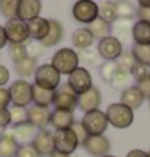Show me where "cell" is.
<instances>
[{
	"instance_id": "1",
	"label": "cell",
	"mask_w": 150,
	"mask_h": 157,
	"mask_svg": "<svg viewBox=\"0 0 150 157\" xmlns=\"http://www.w3.org/2000/svg\"><path fill=\"white\" fill-rule=\"evenodd\" d=\"M105 115H107L108 125H112L113 128H118V130H126L134 121V110L123 105L121 102L110 104L105 110Z\"/></svg>"
},
{
	"instance_id": "2",
	"label": "cell",
	"mask_w": 150,
	"mask_h": 157,
	"mask_svg": "<svg viewBox=\"0 0 150 157\" xmlns=\"http://www.w3.org/2000/svg\"><path fill=\"white\" fill-rule=\"evenodd\" d=\"M50 65L53 67L60 75H68V76H70L74 70L79 68L78 52L74 50V49H70V47L57 50L55 54H53V57H52Z\"/></svg>"
},
{
	"instance_id": "3",
	"label": "cell",
	"mask_w": 150,
	"mask_h": 157,
	"mask_svg": "<svg viewBox=\"0 0 150 157\" xmlns=\"http://www.w3.org/2000/svg\"><path fill=\"white\" fill-rule=\"evenodd\" d=\"M11 105L27 109L32 104V84L27 79H16L8 88Z\"/></svg>"
},
{
	"instance_id": "4",
	"label": "cell",
	"mask_w": 150,
	"mask_h": 157,
	"mask_svg": "<svg viewBox=\"0 0 150 157\" xmlns=\"http://www.w3.org/2000/svg\"><path fill=\"white\" fill-rule=\"evenodd\" d=\"M60 79H61V75L50 63L39 65L36 73H34V84L42 89H49L53 92L60 88Z\"/></svg>"
},
{
	"instance_id": "5",
	"label": "cell",
	"mask_w": 150,
	"mask_h": 157,
	"mask_svg": "<svg viewBox=\"0 0 150 157\" xmlns=\"http://www.w3.org/2000/svg\"><path fill=\"white\" fill-rule=\"evenodd\" d=\"M81 123H82L84 130H86V133H87L89 136L105 135V131H107V128H108L107 115H105V112H102L100 109L84 113V117H82V120H81Z\"/></svg>"
},
{
	"instance_id": "6",
	"label": "cell",
	"mask_w": 150,
	"mask_h": 157,
	"mask_svg": "<svg viewBox=\"0 0 150 157\" xmlns=\"http://www.w3.org/2000/svg\"><path fill=\"white\" fill-rule=\"evenodd\" d=\"M73 18L81 25H90L99 18V5L92 0H79L73 5Z\"/></svg>"
},
{
	"instance_id": "7",
	"label": "cell",
	"mask_w": 150,
	"mask_h": 157,
	"mask_svg": "<svg viewBox=\"0 0 150 157\" xmlns=\"http://www.w3.org/2000/svg\"><path fill=\"white\" fill-rule=\"evenodd\" d=\"M5 29V36L10 44H26L27 40L31 39L29 36V29H27V25L23 23L18 18L8 20L3 26Z\"/></svg>"
},
{
	"instance_id": "8",
	"label": "cell",
	"mask_w": 150,
	"mask_h": 157,
	"mask_svg": "<svg viewBox=\"0 0 150 157\" xmlns=\"http://www.w3.org/2000/svg\"><path fill=\"white\" fill-rule=\"evenodd\" d=\"M68 86H70V89L74 92L76 96H81L84 94L86 91H89L94 83H92V75L87 68L84 67H79L76 68L74 71L68 76Z\"/></svg>"
},
{
	"instance_id": "9",
	"label": "cell",
	"mask_w": 150,
	"mask_h": 157,
	"mask_svg": "<svg viewBox=\"0 0 150 157\" xmlns=\"http://www.w3.org/2000/svg\"><path fill=\"white\" fill-rule=\"evenodd\" d=\"M97 52H99L100 59H103L105 62H116L119 55L123 54V44L116 36H108L99 40Z\"/></svg>"
},
{
	"instance_id": "10",
	"label": "cell",
	"mask_w": 150,
	"mask_h": 157,
	"mask_svg": "<svg viewBox=\"0 0 150 157\" xmlns=\"http://www.w3.org/2000/svg\"><path fill=\"white\" fill-rule=\"evenodd\" d=\"M53 105L55 110L74 112V109L78 107V96L70 89L68 84H60V88L53 94Z\"/></svg>"
},
{
	"instance_id": "11",
	"label": "cell",
	"mask_w": 150,
	"mask_h": 157,
	"mask_svg": "<svg viewBox=\"0 0 150 157\" xmlns=\"http://www.w3.org/2000/svg\"><path fill=\"white\" fill-rule=\"evenodd\" d=\"M53 143H55V151L66 155H71L74 151L78 149L79 141L76 135L73 133V130H61L53 133Z\"/></svg>"
},
{
	"instance_id": "12",
	"label": "cell",
	"mask_w": 150,
	"mask_h": 157,
	"mask_svg": "<svg viewBox=\"0 0 150 157\" xmlns=\"http://www.w3.org/2000/svg\"><path fill=\"white\" fill-rule=\"evenodd\" d=\"M82 147L86 149V152L92 157H103L108 155L112 151V141L105 135L100 136H89L82 143Z\"/></svg>"
},
{
	"instance_id": "13",
	"label": "cell",
	"mask_w": 150,
	"mask_h": 157,
	"mask_svg": "<svg viewBox=\"0 0 150 157\" xmlns=\"http://www.w3.org/2000/svg\"><path fill=\"white\" fill-rule=\"evenodd\" d=\"M42 11V2L40 0H18V11L16 18L23 23H29L40 16Z\"/></svg>"
},
{
	"instance_id": "14",
	"label": "cell",
	"mask_w": 150,
	"mask_h": 157,
	"mask_svg": "<svg viewBox=\"0 0 150 157\" xmlns=\"http://www.w3.org/2000/svg\"><path fill=\"white\" fill-rule=\"evenodd\" d=\"M102 104V92L99 88L92 86L89 91H86L84 94L78 96V107L82 110L84 113L92 112V110H99Z\"/></svg>"
},
{
	"instance_id": "15",
	"label": "cell",
	"mask_w": 150,
	"mask_h": 157,
	"mask_svg": "<svg viewBox=\"0 0 150 157\" xmlns=\"http://www.w3.org/2000/svg\"><path fill=\"white\" fill-rule=\"evenodd\" d=\"M31 144L34 146V149L37 151L39 155H50L55 151L53 133H50L49 130H39Z\"/></svg>"
},
{
	"instance_id": "16",
	"label": "cell",
	"mask_w": 150,
	"mask_h": 157,
	"mask_svg": "<svg viewBox=\"0 0 150 157\" xmlns=\"http://www.w3.org/2000/svg\"><path fill=\"white\" fill-rule=\"evenodd\" d=\"M20 144L13 128H7L0 133V157H16Z\"/></svg>"
},
{
	"instance_id": "17",
	"label": "cell",
	"mask_w": 150,
	"mask_h": 157,
	"mask_svg": "<svg viewBox=\"0 0 150 157\" xmlns=\"http://www.w3.org/2000/svg\"><path fill=\"white\" fill-rule=\"evenodd\" d=\"M50 115L52 112L49 109H44L39 105L27 107V121L36 128H39V130H45L50 125Z\"/></svg>"
},
{
	"instance_id": "18",
	"label": "cell",
	"mask_w": 150,
	"mask_h": 157,
	"mask_svg": "<svg viewBox=\"0 0 150 157\" xmlns=\"http://www.w3.org/2000/svg\"><path fill=\"white\" fill-rule=\"evenodd\" d=\"M121 104L126 107H129L131 110H136V109H139L142 104H144V96L141 94V91L137 86H128V88H124L123 92H121Z\"/></svg>"
},
{
	"instance_id": "19",
	"label": "cell",
	"mask_w": 150,
	"mask_h": 157,
	"mask_svg": "<svg viewBox=\"0 0 150 157\" xmlns=\"http://www.w3.org/2000/svg\"><path fill=\"white\" fill-rule=\"evenodd\" d=\"M63 34H65V29H63V25L58 20H49V34L45 36V39L42 40V47L49 49V47H55L57 44H60V40L63 39Z\"/></svg>"
},
{
	"instance_id": "20",
	"label": "cell",
	"mask_w": 150,
	"mask_h": 157,
	"mask_svg": "<svg viewBox=\"0 0 150 157\" xmlns=\"http://www.w3.org/2000/svg\"><path fill=\"white\" fill-rule=\"evenodd\" d=\"M74 113L73 112H65V110H53L50 115V125L55 128V131L61 130H70L74 123Z\"/></svg>"
},
{
	"instance_id": "21",
	"label": "cell",
	"mask_w": 150,
	"mask_h": 157,
	"mask_svg": "<svg viewBox=\"0 0 150 157\" xmlns=\"http://www.w3.org/2000/svg\"><path fill=\"white\" fill-rule=\"evenodd\" d=\"M27 25V29H29V36L32 40H37V42H42L45 39V36L49 34V20L42 18V16H39V18L32 20L29 23H26Z\"/></svg>"
},
{
	"instance_id": "22",
	"label": "cell",
	"mask_w": 150,
	"mask_h": 157,
	"mask_svg": "<svg viewBox=\"0 0 150 157\" xmlns=\"http://www.w3.org/2000/svg\"><path fill=\"white\" fill-rule=\"evenodd\" d=\"M131 36L134 39V44H139V45L150 44V23L139 21V20L132 23Z\"/></svg>"
},
{
	"instance_id": "23",
	"label": "cell",
	"mask_w": 150,
	"mask_h": 157,
	"mask_svg": "<svg viewBox=\"0 0 150 157\" xmlns=\"http://www.w3.org/2000/svg\"><path fill=\"white\" fill-rule=\"evenodd\" d=\"M94 36L90 34V31L87 28H79L73 33L71 36V42H73V47H76L79 52L81 50H86V49H90L92 44H94Z\"/></svg>"
},
{
	"instance_id": "24",
	"label": "cell",
	"mask_w": 150,
	"mask_h": 157,
	"mask_svg": "<svg viewBox=\"0 0 150 157\" xmlns=\"http://www.w3.org/2000/svg\"><path fill=\"white\" fill-rule=\"evenodd\" d=\"M15 65V73L21 76V79H26L29 76H34V73H36L37 70V59H32V57L27 55L26 59H23L21 62L18 63H13Z\"/></svg>"
},
{
	"instance_id": "25",
	"label": "cell",
	"mask_w": 150,
	"mask_h": 157,
	"mask_svg": "<svg viewBox=\"0 0 150 157\" xmlns=\"http://www.w3.org/2000/svg\"><path fill=\"white\" fill-rule=\"evenodd\" d=\"M53 94H55L53 91L42 89V88H39V86L32 84V102H34V105L49 109V105L53 104Z\"/></svg>"
},
{
	"instance_id": "26",
	"label": "cell",
	"mask_w": 150,
	"mask_h": 157,
	"mask_svg": "<svg viewBox=\"0 0 150 157\" xmlns=\"http://www.w3.org/2000/svg\"><path fill=\"white\" fill-rule=\"evenodd\" d=\"M87 29L90 31L92 36H94V39H99V40L112 36V31H113L112 25H108V23H105L100 18H97L94 23H90V25L87 26Z\"/></svg>"
},
{
	"instance_id": "27",
	"label": "cell",
	"mask_w": 150,
	"mask_h": 157,
	"mask_svg": "<svg viewBox=\"0 0 150 157\" xmlns=\"http://www.w3.org/2000/svg\"><path fill=\"white\" fill-rule=\"evenodd\" d=\"M99 18L108 25H113L118 20V7L116 2H103L99 7Z\"/></svg>"
},
{
	"instance_id": "28",
	"label": "cell",
	"mask_w": 150,
	"mask_h": 157,
	"mask_svg": "<svg viewBox=\"0 0 150 157\" xmlns=\"http://www.w3.org/2000/svg\"><path fill=\"white\" fill-rule=\"evenodd\" d=\"M129 75H131V78L139 84V83H142V81H145L147 78H150V65L136 62L134 65H132Z\"/></svg>"
},
{
	"instance_id": "29",
	"label": "cell",
	"mask_w": 150,
	"mask_h": 157,
	"mask_svg": "<svg viewBox=\"0 0 150 157\" xmlns=\"http://www.w3.org/2000/svg\"><path fill=\"white\" fill-rule=\"evenodd\" d=\"M15 135H16V139H21V141H27V139H34V136H36L37 133V128L31 125L29 121H26V123L23 125H18L13 128Z\"/></svg>"
},
{
	"instance_id": "30",
	"label": "cell",
	"mask_w": 150,
	"mask_h": 157,
	"mask_svg": "<svg viewBox=\"0 0 150 157\" xmlns=\"http://www.w3.org/2000/svg\"><path fill=\"white\" fill-rule=\"evenodd\" d=\"M131 54H132V57H134L136 62L150 65V44H147V45L134 44V47H132Z\"/></svg>"
},
{
	"instance_id": "31",
	"label": "cell",
	"mask_w": 150,
	"mask_h": 157,
	"mask_svg": "<svg viewBox=\"0 0 150 157\" xmlns=\"http://www.w3.org/2000/svg\"><path fill=\"white\" fill-rule=\"evenodd\" d=\"M16 11H18V0H2L0 2V15L7 18V21L16 18Z\"/></svg>"
},
{
	"instance_id": "32",
	"label": "cell",
	"mask_w": 150,
	"mask_h": 157,
	"mask_svg": "<svg viewBox=\"0 0 150 157\" xmlns=\"http://www.w3.org/2000/svg\"><path fill=\"white\" fill-rule=\"evenodd\" d=\"M118 7V20H134L136 18V11L137 8H134V5L131 2H116Z\"/></svg>"
},
{
	"instance_id": "33",
	"label": "cell",
	"mask_w": 150,
	"mask_h": 157,
	"mask_svg": "<svg viewBox=\"0 0 150 157\" xmlns=\"http://www.w3.org/2000/svg\"><path fill=\"white\" fill-rule=\"evenodd\" d=\"M10 110V118H11V125L18 126V125H23L27 121V109H21V107H13L11 105Z\"/></svg>"
},
{
	"instance_id": "34",
	"label": "cell",
	"mask_w": 150,
	"mask_h": 157,
	"mask_svg": "<svg viewBox=\"0 0 150 157\" xmlns=\"http://www.w3.org/2000/svg\"><path fill=\"white\" fill-rule=\"evenodd\" d=\"M8 55L11 57L13 63H18L23 59H26V57H27L26 44H10L8 45Z\"/></svg>"
},
{
	"instance_id": "35",
	"label": "cell",
	"mask_w": 150,
	"mask_h": 157,
	"mask_svg": "<svg viewBox=\"0 0 150 157\" xmlns=\"http://www.w3.org/2000/svg\"><path fill=\"white\" fill-rule=\"evenodd\" d=\"M118 65H116V62H103L102 65H100V76L103 81H107V83H112V79L113 76L116 75L118 71Z\"/></svg>"
},
{
	"instance_id": "36",
	"label": "cell",
	"mask_w": 150,
	"mask_h": 157,
	"mask_svg": "<svg viewBox=\"0 0 150 157\" xmlns=\"http://www.w3.org/2000/svg\"><path fill=\"white\" fill-rule=\"evenodd\" d=\"M78 57H79V62H84L86 65H97V63H99V59H100L97 49H92V47L78 52Z\"/></svg>"
},
{
	"instance_id": "37",
	"label": "cell",
	"mask_w": 150,
	"mask_h": 157,
	"mask_svg": "<svg viewBox=\"0 0 150 157\" xmlns=\"http://www.w3.org/2000/svg\"><path fill=\"white\" fill-rule=\"evenodd\" d=\"M129 79H131V75L129 71H124V70H118L116 75L113 76L112 79V86L113 88H123L124 89V86H128L129 84Z\"/></svg>"
},
{
	"instance_id": "38",
	"label": "cell",
	"mask_w": 150,
	"mask_h": 157,
	"mask_svg": "<svg viewBox=\"0 0 150 157\" xmlns=\"http://www.w3.org/2000/svg\"><path fill=\"white\" fill-rule=\"evenodd\" d=\"M136 63L134 57H132L131 52H123V54L119 55V59L116 60V65L119 70H124V71H131L132 65Z\"/></svg>"
},
{
	"instance_id": "39",
	"label": "cell",
	"mask_w": 150,
	"mask_h": 157,
	"mask_svg": "<svg viewBox=\"0 0 150 157\" xmlns=\"http://www.w3.org/2000/svg\"><path fill=\"white\" fill-rule=\"evenodd\" d=\"M16 157H40V155L37 154V151L34 149L31 143H24L20 144L18 151H16Z\"/></svg>"
},
{
	"instance_id": "40",
	"label": "cell",
	"mask_w": 150,
	"mask_h": 157,
	"mask_svg": "<svg viewBox=\"0 0 150 157\" xmlns=\"http://www.w3.org/2000/svg\"><path fill=\"white\" fill-rule=\"evenodd\" d=\"M26 50H27V55H29V57H32V59H37V57L42 54L44 47H42V44H40V42H37V40L29 39V40L26 42Z\"/></svg>"
},
{
	"instance_id": "41",
	"label": "cell",
	"mask_w": 150,
	"mask_h": 157,
	"mask_svg": "<svg viewBox=\"0 0 150 157\" xmlns=\"http://www.w3.org/2000/svg\"><path fill=\"white\" fill-rule=\"evenodd\" d=\"M112 29L115 31V34H126L128 31L132 29V25L128 20H116L112 25Z\"/></svg>"
},
{
	"instance_id": "42",
	"label": "cell",
	"mask_w": 150,
	"mask_h": 157,
	"mask_svg": "<svg viewBox=\"0 0 150 157\" xmlns=\"http://www.w3.org/2000/svg\"><path fill=\"white\" fill-rule=\"evenodd\" d=\"M71 130H73L74 135H76L79 144H82V143L86 141V139L89 138V135L86 133V130H84V126H82V123H81V121H74L73 126H71Z\"/></svg>"
},
{
	"instance_id": "43",
	"label": "cell",
	"mask_w": 150,
	"mask_h": 157,
	"mask_svg": "<svg viewBox=\"0 0 150 157\" xmlns=\"http://www.w3.org/2000/svg\"><path fill=\"white\" fill-rule=\"evenodd\" d=\"M11 125V118H10V110L8 109H0V130H7Z\"/></svg>"
},
{
	"instance_id": "44",
	"label": "cell",
	"mask_w": 150,
	"mask_h": 157,
	"mask_svg": "<svg viewBox=\"0 0 150 157\" xmlns=\"http://www.w3.org/2000/svg\"><path fill=\"white\" fill-rule=\"evenodd\" d=\"M8 105H11L10 92L7 88H0V109H8Z\"/></svg>"
},
{
	"instance_id": "45",
	"label": "cell",
	"mask_w": 150,
	"mask_h": 157,
	"mask_svg": "<svg viewBox=\"0 0 150 157\" xmlns=\"http://www.w3.org/2000/svg\"><path fill=\"white\" fill-rule=\"evenodd\" d=\"M137 88H139L141 94L144 96V99H148L150 101V78H147L145 81H142V83L137 84Z\"/></svg>"
},
{
	"instance_id": "46",
	"label": "cell",
	"mask_w": 150,
	"mask_h": 157,
	"mask_svg": "<svg viewBox=\"0 0 150 157\" xmlns=\"http://www.w3.org/2000/svg\"><path fill=\"white\" fill-rule=\"evenodd\" d=\"M136 16H137V20H139V21H145V23H150V8L137 7Z\"/></svg>"
},
{
	"instance_id": "47",
	"label": "cell",
	"mask_w": 150,
	"mask_h": 157,
	"mask_svg": "<svg viewBox=\"0 0 150 157\" xmlns=\"http://www.w3.org/2000/svg\"><path fill=\"white\" fill-rule=\"evenodd\" d=\"M8 81H10V70L7 67L0 65V88H3Z\"/></svg>"
},
{
	"instance_id": "48",
	"label": "cell",
	"mask_w": 150,
	"mask_h": 157,
	"mask_svg": "<svg viewBox=\"0 0 150 157\" xmlns=\"http://www.w3.org/2000/svg\"><path fill=\"white\" fill-rule=\"evenodd\" d=\"M126 157H147V151H142V149H132L129 151Z\"/></svg>"
},
{
	"instance_id": "49",
	"label": "cell",
	"mask_w": 150,
	"mask_h": 157,
	"mask_svg": "<svg viewBox=\"0 0 150 157\" xmlns=\"http://www.w3.org/2000/svg\"><path fill=\"white\" fill-rule=\"evenodd\" d=\"M7 36H5V29H3V26L0 25V49H3L5 45H7Z\"/></svg>"
},
{
	"instance_id": "50",
	"label": "cell",
	"mask_w": 150,
	"mask_h": 157,
	"mask_svg": "<svg viewBox=\"0 0 150 157\" xmlns=\"http://www.w3.org/2000/svg\"><path fill=\"white\" fill-rule=\"evenodd\" d=\"M139 7H144V8H150V0H141V2H139Z\"/></svg>"
},
{
	"instance_id": "51",
	"label": "cell",
	"mask_w": 150,
	"mask_h": 157,
	"mask_svg": "<svg viewBox=\"0 0 150 157\" xmlns=\"http://www.w3.org/2000/svg\"><path fill=\"white\" fill-rule=\"evenodd\" d=\"M49 157H71V155H66V154H61V152H57V151H53Z\"/></svg>"
},
{
	"instance_id": "52",
	"label": "cell",
	"mask_w": 150,
	"mask_h": 157,
	"mask_svg": "<svg viewBox=\"0 0 150 157\" xmlns=\"http://www.w3.org/2000/svg\"><path fill=\"white\" fill-rule=\"evenodd\" d=\"M103 157H116V155H112V154H108V155H103Z\"/></svg>"
},
{
	"instance_id": "53",
	"label": "cell",
	"mask_w": 150,
	"mask_h": 157,
	"mask_svg": "<svg viewBox=\"0 0 150 157\" xmlns=\"http://www.w3.org/2000/svg\"><path fill=\"white\" fill-rule=\"evenodd\" d=\"M147 157H150V151H147Z\"/></svg>"
},
{
	"instance_id": "54",
	"label": "cell",
	"mask_w": 150,
	"mask_h": 157,
	"mask_svg": "<svg viewBox=\"0 0 150 157\" xmlns=\"http://www.w3.org/2000/svg\"><path fill=\"white\" fill-rule=\"evenodd\" d=\"M148 102H150V101H148ZM148 105H150V104H148Z\"/></svg>"
}]
</instances>
